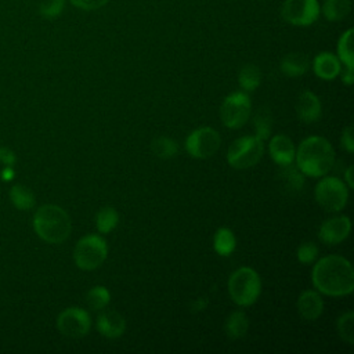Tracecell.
Instances as JSON below:
<instances>
[{
    "label": "cell",
    "mask_w": 354,
    "mask_h": 354,
    "mask_svg": "<svg viewBox=\"0 0 354 354\" xmlns=\"http://www.w3.org/2000/svg\"><path fill=\"white\" fill-rule=\"evenodd\" d=\"M325 19L336 22L344 19L351 11L350 0H325L321 7Z\"/></svg>",
    "instance_id": "44dd1931"
},
{
    "label": "cell",
    "mask_w": 354,
    "mask_h": 354,
    "mask_svg": "<svg viewBox=\"0 0 354 354\" xmlns=\"http://www.w3.org/2000/svg\"><path fill=\"white\" fill-rule=\"evenodd\" d=\"M10 199L12 202V205L19 210H29L36 203L33 192L22 184H15L11 187Z\"/></svg>",
    "instance_id": "7402d4cb"
},
{
    "label": "cell",
    "mask_w": 354,
    "mask_h": 354,
    "mask_svg": "<svg viewBox=\"0 0 354 354\" xmlns=\"http://www.w3.org/2000/svg\"><path fill=\"white\" fill-rule=\"evenodd\" d=\"M95 328L102 336L108 339H116L124 333L126 321L124 317L116 310H104L97 317Z\"/></svg>",
    "instance_id": "4fadbf2b"
},
{
    "label": "cell",
    "mask_w": 354,
    "mask_h": 354,
    "mask_svg": "<svg viewBox=\"0 0 354 354\" xmlns=\"http://www.w3.org/2000/svg\"><path fill=\"white\" fill-rule=\"evenodd\" d=\"M264 152V142L256 136H243L232 141L227 151V162L234 169H249L259 163Z\"/></svg>",
    "instance_id": "8992f818"
},
{
    "label": "cell",
    "mask_w": 354,
    "mask_h": 354,
    "mask_svg": "<svg viewBox=\"0 0 354 354\" xmlns=\"http://www.w3.org/2000/svg\"><path fill=\"white\" fill-rule=\"evenodd\" d=\"M236 246V239L234 232L227 228L221 227L214 232L213 236V249L220 256H230Z\"/></svg>",
    "instance_id": "ffe728a7"
},
{
    "label": "cell",
    "mask_w": 354,
    "mask_h": 354,
    "mask_svg": "<svg viewBox=\"0 0 354 354\" xmlns=\"http://www.w3.org/2000/svg\"><path fill=\"white\" fill-rule=\"evenodd\" d=\"M253 126L256 130V137H259L260 140H266L270 137L271 134V126H272V119L270 115V111L267 108H260L254 118H253Z\"/></svg>",
    "instance_id": "83f0119b"
},
{
    "label": "cell",
    "mask_w": 354,
    "mask_h": 354,
    "mask_svg": "<svg viewBox=\"0 0 354 354\" xmlns=\"http://www.w3.org/2000/svg\"><path fill=\"white\" fill-rule=\"evenodd\" d=\"M108 246L102 236L90 234L80 238L73 250V260L77 268L93 271L98 268L106 259Z\"/></svg>",
    "instance_id": "5b68a950"
},
{
    "label": "cell",
    "mask_w": 354,
    "mask_h": 354,
    "mask_svg": "<svg viewBox=\"0 0 354 354\" xmlns=\"http://www.w3.org/2000/svg\"><path fill=\"white\" fill-rule=\"evenodd\" d=\"M318 256V246L313 242H303L296 252V257L303 264L313 263Z\"/></svg>",
    "instance_id": "1f68e13d"
},
{
    "label": "cell",
    "mask_w": 354,
    "mask_h": 354,
    "mask_svg": "<svg viewBox=\"0 0 354 354\" xmlns=\"http://www.w3.org/2000/svg\"><path fill=\"white\" fill-rule=\"evenodd\" d=\"M351 231V221L347 216H335L325 220L319 230L318 238L326 245H337L343 242Z\"/></svg>",
    "instance_id": "7c38bea8"
},
{
    "label": "cell",
    "mask_w": 354,
    "mask_h": 354,
    "mask_svg": "<svg viewBox=\"0 0 354 354\" xmlns=\"http://www.w3.org/2000/svg\"><path fill=\"white\" fill-rule=\"evenodd\" d=\"M33 230L44 242L61 243L71 235V217L61 206L43 205L33 216Z\"/></svg>",
    "instance_id": "3957f363"
},
{
    "label": "cell",
    "mask_w": 354,
    "mask_h": 354,
    "mask_svg": "<svg viewBox=\"0 0 354 354\" xmlns=\"http://www.w3.org/2000/svg\"><path fill=\"white\" fill-rule=\"evenodd\" d=\"M296 167L308 177L326 176L335 163V149L332 144L321 136L304 138L295 153Z\"/></svg>",
    "instance_id": "7a4b0ae2"
},
{
    "label": "cell",
    "mask_w": 354,
    "mask_h": 354,
    "mask_svg": "<svg viewBox=\"0 0 354 354\" xmlns=\"http://www.w3.org/2000/svg\"><path fill=\"white\" fill-rule=\"evenodd\" d=\"M238 82L243 91H253L260 86L261 72L256 65L248 64L239 71Z\"/></svg>",
    "instance_id": "603a6c76"
},
{
    "label": "cell",
    "mask_w": 354,
    "mask_h": 354,
    "mask_svg": "<svg viewBox=\"0 0 354 354\" xmlns=\"http://www.w3.org/2000/svg\"><path fill=\"white\" fill-rule=\"evenodd\" d=\"M248 329H249V318L243 311L236 310L227 317L224 324V330L230 339L236 340L243 337L248 333Z\"/></svg>",
    "instance_id": "d6986e66"
},
{
    "label": "cell",
    "mask_w": 354,
    "mask_h": 354,
    "mask_svg": "<svg viewBox=\"0 0 354 354\" xmlns=\"http://www.w3.org/2000/svg\"><path fill=\"white\" fill-rule=\"evenodd\" d=\"M119 223V213L112 206L102 207L95 216V228L101 234L111 232Z\"/></svg>",
    "instance_id": "d4e9b609"
},
{
    "label": "cell",
    "mask_w": 354,
    "mask_h": 354,
    "mask_svg": "<svg viewBox=\"0 0 354 354\" xmlns=\"http://www.w3.org/2000/svg\"><path fill=\"white\" fill-rule=\"evenodd\" d=\"M17 158H15V153L6 148V147H0V163H3L4 166H14Z\"/></svg>",
    "instance_id": "e575fe53"
},
{
    "label": "cell",
    "mask_w": 354,
    "mask_h": 354,
    "mask_svg": "<svg viewBox=\"0 0 354 354\" xmlns=\"http://www.w3.org/2000/svg\"><path fill=\"white\" fill-rule=\"evenodd\" d=\"M340 144L347 152H354V138H353V127L347 126L343 129L340 136Z\"/></svg>",
    "instance_id": "836d02e7"
},
{
    "label": "cell",
    "mask_w": 354,
    "mask_h": 354,
    "mask_svg": "<svg viewBox=\"0 0 354 354\" xmlns=\"http://www.w3.org/2000/svg\"><path fill=\"white\" fill-rule=\"evenodd\" d=\"M317 203L326 212H340L348 199V187L337 177H324L315 185Z\"/></svg>",
    "instance_id": "52a82bcc"
},
{
    "label": "cell",
    "mask_w": 354,
    "mask_h": 354,
    "mask_svg": "<svg viewBox=\"0 0 354 354\" xmlns=\"http://www.w3.org/2000/svg\"><path fill=\"white\" fill-rule=\"evenodd\" d=\"M321 12L318 0H285L281 7V17L290 25L308 26L314 24Z\"/></svg>",
    "instance_id": "30bf717a"
},
{
    "label": "cell",
    "mask_w": 354,
    "mask_h": 354,
    "mask_svg": "<svg viewBox=\"0 0 354 354\" xmlns=\"http://www.w3.org/2000/svg\"><path fill=\"white\" fill-rule=\"evenodd\" d=\"M252 102L245 91H235L227 95L220 106V118L228 129L242 127L250 118Z\"/></svg>",
    "instance_id": "ba28073f"
},
{
    "label": "cell",
    "mask_w": 354,
    "mask_h": 354,
    "mask_svg": "<svg viewBox=\"0 0 354 354\" xmlns=\"http://www.w3.org/2000/svg\"><path fill=\"white\" fill-rule=\"evenodd\" d=\"M268 152L271 159L277 165L283 166V165H290L295 160L296 148L293 141L288 136L277 134L270 140Z\"/></svg>",
    "instance_id": "9a60e30c"
},
{
    "label": "cell",
    "mask_w": 354,
    "mask_h": 354,
    "mask_svg": "<svg viewBox=\"0 0 354 354\" xmlns=\"http://www.w3.org/2000/svg\"><path fill=\"white\" fill-rule=\"evenodd\" d=\"M221 144L218 131L213 127L203 126L192 130L185 138V151L195 159H206L213 156Z\"/></svg>",
    "instance_id": "9c48e42d"
},
{
    "label": "cell",
    "mask_w": 354,
    "mask_h": 354,
    "mask_svg": "<svg viewBox=\"0 0 354 354\" xmlns=\"http://www.w3.org/2000/svg\"><path fill=\"white\" fill-rule=\"evenodd\" d=\"M151 151L155 153V156H158L160 159H170V158L176 156V153L178 152V145L173 138L160 136V137H156L155 140H152Z\"/></svg>",
    "instance_id": "484cf974"
},
{
    "label": "cell",
    "mask_w": 354,
    "mask_h": 354,
    "mask_svg": "<svg viewBox=\"0 0 354 354\" xmlns=\"http://www.w3.org/2000/svg\"><path fill=\"white\" fill-rule=\"evenodd\" d=\"M340 73H342V82L346 86H351L353 82H354V68H346L344 66V71L340 72Z\"/></svg>",
    "instance_id": "8d00e7d4"
},
{
    "label": "cell",
    "mask_w": 354,
    "mask_h": 354,
    "mask_svg": "<svg viewBox=\"0 0 354 354\" xmlns=\"http://www.w3.org/2000/svg\"><path fill=\"white\" fill-rule=\"evenodd\" d=\"M297 118L304 123H314L322 115V105L317 94L313 91H303L296 102Z\"/></svg>",
    "instance_id": "5bb4252c"
},
{
    "label": "cell",
    "mask_w": 354,
    "mask_h": 354,
    "mask_svg": "<svg viewBox=\"0 0 354 354\" xmlns=\"http://www.w3.org/2000/svg\"><path fill=\"white\" fill-rule=\"evenodd\" d=\"M228 295L232 301L241 307L256 303L261 293V279L252 267H239L228 278Z\"/></svg>",
    "instance_id": "277c9868"
},
{
    "label": "cell",
    "mask_w": 354,
    "mask_h": 354,
    "mask_svg": "<svg viewBox=\"0 0 354 354\" xmlns=\"http://www.w3.org/2000/svg\"><path fill=\"white\" fill-rule=\"evenodd\" d=\"M336 329L342 340L354 344V313L351 310L343 313L336 322Z\"/></svg>",
    "instance_id": "f546056e"
},
{
    "label": "cell",
    "mask_w": 354,
    "mask_h": 354,
    "mask_svg": "<svg viewBox=\"0 0 354 354\" xmlns=\"http://www.w3.org/2000/svg\"><path fill=\"white\" fill-rule=\"evenodd\" d=\"M279 68L283 75L289 77H297L308 71L310 59L303 53H290L281 59Z\"/></svg>",
    "instance_id": "ac0fdd59"
},
{
    "label": "cell",
    "mask_w": 354,
    "mask_h": 354,
    "mask_svg": "<svg viewBox=\"0 0 354 354\" xmlns=\"http://www.w3.org/2000/svg\"><path fill=\"white\" fill-rule=\"evenodd\" d=\"M65 8V0H44L39 6V14L46 19L58 18Z\"/></svg>",
    "instance_id": "4dcf8cb0"
},
{
    "label": "cell",
    "mask_w": 354,
    "mask_h": 354,
    "mask_svg": "<svg viewBox=\"0 0 354 354\" xmlns=\"http://www.w3.org/2000/svg\"><path fill=\"white\" fill-rule=\"evenodd\" d=\"M296 306H297L299 314L307 321L317 319L324 311V300L319 292L313 289L303 290L297 297Z\"/></svg>",
    "instance_id": "2e32d148"
},
{
    "label": "cell",
    "mask_w": 354,
    "mask_h": 354,
    "mask_svg": "<svg viewBox=\"0 0 354 354\" xmlns=\"http://www.w3.org/2000/svg\"><path fill=\"white\" fill-rule=\"evenodd\" d=\"M109 0H69V3L80 10L84 11H93V10H98L102 8Z\"/></svg>",
    "instance_id": "d6a6232c"
},
{
    "label": "cell",
    "mask_w": 354,
    "mask_h": 354,
    "mask_svg": "<svg viewBox=\"0 0 354 354\" xmlns=\"http://www.w3.org/2000/svg\"><path fill=\"white\" fill-rule=\"evenodd\" d=\"M1 180L3 181H10V180H12L14 178V176H15V171H14V169H12V166H6L3 170H1Z\"/></svg>",
    "instance_id": "74e56055"
},
{
    "label": "cell",
    "mask_w": 354,
    "mask_h": 354,
    "mask_svg": "<svg viewBox=\"0 0 354 354\" xmlns=\"http://www.w3.org/2000/svg\"><path fill=\"white\" fill-rule=\"evenodd\" d=\"M313 71L322 80H333L342 72V62L337 55L329 51H322L313 59Z\"/></svg>",
    "instance_id": "e0dca14e"
},
{
    "label": "cell",
    "mask_w": 354,
    "mask_h": 354,
    "mask_svg": "<svg viewBox=\"0 0 354 354\" xmlns=\"http://www.w3.org/2000/svg\"><path fill=\"white\" fill-rule=\"evenodd\" d=\"M279 176L282 177L283 185L288 187L289 189L300 191L304 185L303 173L297 167L292 166V163L290 165H283L282 170L279 171Z\"/></svg>",
    "instance_id": "f1b7e54d"
},
{
    "label": "cell",
    "mask_w": 354,
    "mask_h": 354,
    "mask_svg": "<svg viewBox=\"0 0 354 354\" xmlns=\"http://www.w3.org/2000/svg\"><path fill=\"white\" fill-rule=\"evenodd\" d=\"M344 184L348 187V188H353L354 187V180H353V166H348L344 171Z\"/></svg>",
    "instance_id": "f35d334b"
},
{
    "label": "cell",
    "mask_w": 354,
    "mask_h": 354,
    "mask_svg": "<svg viewBox=\"0 0 354 354\" xmlns=\"http://www.w3.org/2000/svg\"><path fill=\"white\" fill-rule=\"evenodd\" d=\"M91 326L90 314L80 307H68L57 318V329L68 337H82L88 333Z\"/></svg>",
    "instance_id": "8fae6325"
},
{
    "label": "cell",
    "mask_w": 354,
    "mask_h": 354,
    "mask_svg": "<svg viewBox=\"0 0 354 354\" xmlns=\"http://www.w3.org/2000/svg\"><path fill=\"white\" fill-rule=\"evenodd\" d=\"M314 288L326 296H347L354 290V270L351 263L339 254L321 257L311 271Z\"/></svg>",
    "instance_id": "6da1fadb"
},
{
    "label": "cell",
    "mask_w": 354,
    "mask_h": 354,
    "mask_svg": "<svg viewBox=\"0 0 354 354\" xmlns=\"http://www.w3.org/2000/svg\"><path fill=\"white\" fill-rule=\"evenodd\" d=\"M337 58L346 68H354L353 29H347L337 41Z\"/></svg>",
    "instance_id": "cb8c5ba5"
},
{
    "label": "cell",
    "mask_w": 354,
    "mask_h": 354,
    "mask_svg": "<svg viewBox=\"0 0 354 354\" xmlns=\"http://www.w3.org/2000/svg\"><path fill=\"white\" fill-rule=\"evenodd\" d=\"M86 301L91 310H104L111 301V292L101 285L93 286L86 295Z\"/></svg>",
    "instance_id": "4316f807"
},
{
    "label": "cell",
    "mask_w": 354,
    "mask_h": 354,
    "mask_svg": "<svg viewBox=\"0 0 354 354\" xmlns=\"http://www.w3.org/2000/svg\"><path fill=\"white\" fill-rule=\"evenodd\" d=\"M207 304H209V300L206 297H198V299H195L192 301L191 311L192 313H201V311H203L207 307Z\"/></svg>",
    "instance_id": "d590c367"
}]
</instances>
